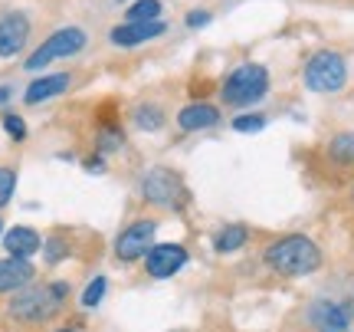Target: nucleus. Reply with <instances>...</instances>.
<instances>
[{"mask_svg":"<svg viewBox=\"0 0 354 332\" xmlns=\"http://www.w3.org/2000/svg\"><path fill=\"white\" fill-rule=\"evenodd\" d=\"M30 40V20L26 13H3L0 17V56H17Z\"/></svg>","mask_w":354,"mask_h":332,"instance_id":"9b49d317","label":"nucleus"},{"mask_svg":"<svg viewBox=\"0 0 354 332\" xmlns=\"http://www.w3.org/2000/svg\"><path fill=\"white\" fill-rule=\"evenodd\" d=\"M263 263L279 277H308L322 267V247L305 234H286L263 250Z\"/></svg>","mask_w":354,"mask_h":332,"instance_id":"f03ea898","label":"nucleus"},{"mask_svg":"<svg viewBox=\"0 0 354 332\" xmlns=\"http://www.w3.org/2000/svg\"><path fill=\"white\" fill-rule=\"evenodd\" d=\"M56 332H76V329H73V326H63V329H56Z\"/></svg>","mask_w":354,"mask_h":332,"instance_id":"c756f323","label":"nucleus"},{"mask_svg":"<svg viewBox=\"0 0 354 332\" xmlns=\"http://www.w3.org/2000/svg\"><path fill=\"white\" fill-rule=\"evenodd\" d=\"M69 82L73 76L69 73H50V76H37L24 92V103L26 105H39L46 103V99H56V96H63L69 89Z\"/></svg>","mask_w":354,"mask_h":332,"instance_id":"ddd939ff","label":"nucleus"},{"mask_svg":"<svg viewBox=\"0 0 354 332\" xmlns=\"http://www.w3.org/2000/svg\"><path fill=\"white\" fill-rule=\"evenodd\" d=\"M105 293H109V280H105V277H92V280L86 283L82 296H79V303L86 309H95L102 299H105Z\"/></svg>","mask_w":354,"mask_h":332,"instance_id":"412c9836","label":"nucleus"},{"mask_svg":"<svg viewBox=\"0 0 354 332\" xmlns=\"http://www.w3.org/2000/svg\"><path fill=\"white\" fill-rule=\"evenodd\" d=\"M13 191H17V171L7 165H0V207L10 204Z\"/></svg>","mask_w":354,"mask_h":332,"instance_id":"5701e85b","label":"nucleus"},{"mask_svg":"<svg viewBox=\"0 0 354 332\" xmlns=\"http://www.w3.org/2000/svg\"><path fill=\"white\" fill-rule=\"evenodd\" d=\"M177 125L180 132H203V128L220 125V109L210 103H187L177 112Z\"/></svg>","mask_w":354,"mask_h":332,"instance_id":"2eb2a0df","label":"nucleus"},{"mask_svg":"<svg viewBox=\"0 0 354 332\" xmlns=\"http://www.w3.org/2000/svg\"><path fill=\"white\" fill-rule=\"evenodd\" d=\"M266 92H269V69L259 63H243L236 66L227 79H223V89H220V99L227 105H253L259 103Z\"/></svg>","mask_w":354,"mask_h":332,"instance_id":"7ed1b4c3","label":"nucleus"},{"mask_svg":"<svg viewBox=\"0 0 354 332\" xmlns=\"http://www.w3.org/2000/svg\"><path fill=\"white\" fill-rule=\"evenodd\" d=\"M7 99H10V86H0V105L7 103Z\"/></svg>","mask_w":354,"mask_h":332,"instance_id":"cd10ccee","label":"nucleus"},{"mask_svg":"<svg viewBox=\"0 0 354 332\" xmlns=\"http://www.w3.org/2000/svg\"><path fill=\"white\" fill-rule=\"evenodd\" d=\"M79 50H86V33H82L79 26L56 30L50 40H43V43H39L37 53H30V56H26V69L33 73V69L50 66L53 60H69V56H76Z\"/></svg>","mask_w":354,"mask_h":332,"instance_id":"423d86ee","label":"nucleus"},{"mask_svg":"<svg viewBox=\"0 0 354 332\" xmlns=\"http://www.w3.org/2000/svg\"><path fill=\"white\" fill-rule=\"evenodd\" d=\"M33 280H37V267L30 260H20V256H3L0 260V296L20 293Z\"/></svg>","mask_w":354,"mask_h":332,"instance_id":"9d476101","label":"nucleus"},{"mask_svg":"<svg viewBox=\"0 0 354 332\" xmlns=\"http://www.w3.org/2000/svg\"><path fill=\"white\" fill-rule=\"evenodd\" d=\"M3 128H7V135H10L13 141H24L26 139V122L20 119V115L7 112V115H3Z\"/></svg>","mask_w":354,"mask_h":332,"instance_id":"b1692460","label":"nucleus"},{"mask_svg":"<svg viewBox=\"0 0 354 332\" xmlns=\"http://www.w3.org/2000/svg\"><path fill=\"white\" fill-rule=\"evenodd\" d=\"M351 194H354V191H351Z\"/></svg>","mask_w":354,"mask_h":332,"instance_id":"7c9ffc66","label":"nucleus"},{"mask_svg":"<svg viewBox=\"0 0 354 332\" xmlns=\"http://www.w3.org/2000/svg\"><path fill=\"white\" fill-rule=\"evenodd\" d=\"M135 125L141 132H158V128L165 125V112L158 105H141L138 112H135Z\"/></svg>","mask_w":354,"mask_h":332,"instance_id":"4be33fe9","label":"nucleus"},{"mask_svg":"<svg viewBox=\"0 0 354 332\" xmlns=\"http://www.w3.org/2000/svg\"><path fill=\"white\" fill-rule=\"evenodd\" d=\"M141 198L154 207L177 211V204L184 201V181L171 168H151L141 175Z\"/></svg>","mask_w":354,"mask_h":332,"instance_id":"0eeeda50","label":"nucleus"},{"mask_svg":"<svg viewBox=\"0 0 354 332\" xmlns=\"http://www.w3.org/2000/svg\"><path fill=\"white\" fill-rule=\"evenodd\" d=\"M165 33H167L165 20H151V24H118L112 33H109V40H112L115 46L131 50V46L148 43V40H154V37H165Z\"/></svg>","mask_w":354,"mask_h":332,"instance_id":"f8f14e48","label":"nucleus"},{"mask_svg":"<svg viewBox=\"0 0 354 332\" xmlns=\"http://www.w3.org/2000/svg\"><path fill=\"white\" fill-rule=\"evenodd\" d=\"M328 158L335 165H354V132H338L328 141Z\"/></svg>","mask_w":354,"mask_h":332,"instance_id":"f3484780","label":"nucleus"},{"mask_svg":"<svg viewBox=\"0 0 354 332\" xmlns=\"http://www.w3.org/2000/svg\"><path fill=\"white\" fill-rule=\"evenodd\" d=\"M3 247H7V254L10 256H20V260H30L33 254L43 250V237H39V230L26 227V224H17L3 234Z\"/></svg>","mask_w":354,"mask_h":332,"instance_id":"4468645a","label":"nucleus"},{"mask_svg":"<svg viewBox=\"0 0 354 332\" xmlns=\"http://www.w3.org/2000/svg\"><path fill=\"white\" fill-rule=\"evenodd\" d=\"M351 320V303H344V299H318V303L308 306V322L318 332H348Z\"/></svg>","mask_w":354,"mask_h":332,"instance_id":"1a4fd4ad","label":"nucleus"},{"mask_svg":"<svg viewBox=\"0 0 354 332\" xmlns=\"http://www.w3.org/2000/svg\"><path fill=\"white\" fill-rule=\"evenodd\" d=\"M154 234H158V220L154 218H138L131 220L118 237H115V260L118 263H138V260H145V256L151 254L154 247Z\"/></svg>","mask_w":354,"mask_h":332,"instance_id":"39448f33","label":"nucleus"},{"mask_svg":"<svg viewBox=\"0 0 354 332\" xmlns=\"http://www.w3.org/2000/svg\"><path fill=\"white\" fill-rule=\"evenodd\" d=\"M128 24H151V20H161V0H138L125 10Z\"/></svg>","mask_w":354,"mask_h":332,"instance_id":"a211bd4d","label":"nucleus"},{"mask_svg":"<svg viewBox=\"0 0 354 332\" xmlns=\"http://www.w3.org/2000/svg\"><path fill=\"white\" fill-rule=\"evenodd\" d=\"M69 241H66L63 234H50L46 241H43V260L50 263V267H56V263H63L66 256H69Z\"/></svg>","mask_w":354,"mask_h":332,"instance_id":"6ab92c4d","label":"nucleus"},{"mask_svg":"<svg viewBox=\"0 0 354 332\" xmlns=\"http://www.w3.org/2000/svg\"><path fill=\"white\" fill-rule=\"evenodd\" d=\"M302 79L312 92H338L348 82V63H344L342 53L318 50L315 56H308V63L302 69Z\"/></svg>","mask_w":354,"mask_h":332,"instance_id":"20e7f679","label":"nucleus"},{"mask_svg":"<svg viewBox=\"0 0 354 332\" xmlns=\"http://www.w3.org/2000/svg\"><path fill=\"white\" fill-rule=\"evenodd\" d=\"M233 128L236 132H259V128H266V115H236L233 119Z\"/></svg>","mask_w":354,"mask_h":332,"instance_id":"393cba45","label":"nucleus"},{"mask_svg":"<svg viewBox=\"0 0 354 332\" xmlns=\"http://www.w3.org/2000/svg\"><path fill=\"white\" fill-rule=\"evenodd\" d=\"M246 241H250V230L243 227V224H230V227L214 234V250L216 254H236Z\"/></svg>","mask_w":354,"mask_h":332,"instance_id":"dca6fc26","label":"nucleus"},{"mask_svg":"<svg viewBox=\"0 0 354 332\" xmlns=\"http://www.w3.org/2000/svg\"><path fill=\"white\" fill-rule=\"evenodd\" d=\"M3 234H7V227H3V220H0V241H3Z\"/></svg>","mask_w":354,"mask_h":332,"instance_id":"c85d7f7f","label":"nucleus"},{"mask_svg":"<svg viewBox=\"0 0 354 332\" xmlns=\"http://www.w3.org/2000/svg\"><path fill=\"white\" fill-rule=\"evenodd\" d=\"M184 24L187 26H207L210 24V10H190L187 17H184Z\"/></svg>","mask_w":354,"mask_h":332,"instance_id":"a878e982","label":"nucleus"},{"mask_svg":"<svg viewBox=\"0 0 354 332\" xmlns=\"http://www.w3.org/2000/svg\"><path fill=\"white\" fill-rule=\"evenodd\" d=\"M151 280H171L190 263V250L184 243H154L151 254L141 260Z\"/></svg>","mask_w":354,"mask_h":332,"instance_id":"6e6552de","label":"nucleus"},{"mask_svg":"<svg viewBox=\"0 0 354 332\" xmlns=\"http://www.w3.org/2000/svg\"><path fill=\"white\" fill-rule=\"evenodd\" d=\"M66 299H69V283L53 280V283H30L20 293L10 296L7 313L13 322L20 326H43V322L56 320L63 313Z\"/></svg>","mask_w":354,"mask_h":332,"instance_id":"f257e3e1","label":"nucleus"},{"mask_svg":"<svg viewBox=\"0 0 354 332\" xmlns=\"http://www.w3.org/2000/svg\"><path fill=\"white\" fill-rule=\"evenodd\" d=\"M86 171H88V175H102V171H105V158H88Z\"/></svg>","mask_w":354,"mask_h":332,"instance_id":"bb28decb","label":"nucleus"},{"mask_svg":"<svg viewBox=\"0 0 354 332\" xmlns=\"http://www.w3.org/2000/svg\"><path fill=\"white\" fill-rule=\"evenodd\" d=\"M95 145H99V155H112L125 145V132L118 125H99V135H95Z\"/></svg>","mask_w":354,"mask_h":332,"instance_id":"aec40b11","label":"nucleus"}]
</instances>
